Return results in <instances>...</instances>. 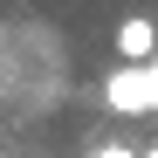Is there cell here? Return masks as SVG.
<instances>
[{"mask_svg": "<svg viewBox=\"0 0 158 158\" xmlns=\"http://www.w3.org/2000/svg\"><path fill=\"white\" fill-rule=\"evenodd\" d=\"M138 158H158V144H151V151H138Z\"/></svg>", "mask_w": 158, "mask_h": 158, "instance_id": "obj_4", "label": "cell"}, {"mask_svg": "<svg viewBox=\"0 0 158 158\" xmlns=\"http://www.w3.org/2000/svg\"><path fill=\"white\" fill-rule=\"evenodd\" d=\"M158 55V21L151 14H124L117 21V62H151Z\"/></svg>", "mask_w": 158, "mask_h": 158, "instance_id": "obj_2", "label": "cell"}, {"mask_svg": "<svg viewBox=\"0 0 158 158\" xmlns=\"http://www.w3.org/2000/svg\"><path fill=\"white\" fill-rule=\"evenodd\" d=\"M151 62H158V55H151Z\"/></svg>", "mask_w": 158, "mask_h": 158, "instance_id": "obj_5", "label": "cell"}, {"mask_svg": "<svg viewBox=\"0 0 158 158\" xmlns=\"http://www.w3.org/2000/svg\"><path fill=\"white\" fill-rule=\"evenodd\" d=\"M103 103L117 117H151L158 110V62H117L103 83Z\"/></svg>", "mask_w": 158, "mask_h": 158, "instance_id": "obj_1", "label": "cell"}, {"mask_svg": "<svg viewBox=\"0 0 158 158\" xmlns=\"http://www.w3.org/2000/svg\"><path fill=\"white\" fill-rule=\"evenodd\" d=\"M96 158H138V151H131V144H103Z\"/></svg>", "mask_w": 158, "mask_h": 158, "instance_id": "obj_3", "label": "cell"}]
</instances>
